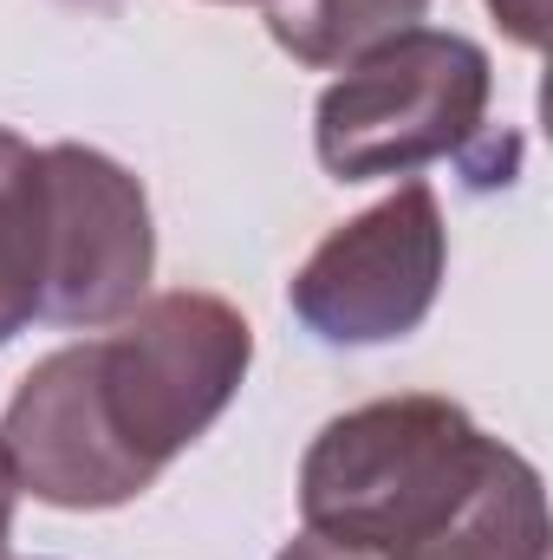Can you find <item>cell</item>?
Returning <instances> with one entry per match:
<instances>
[{"label":"cell","instance_id":"7","mask_svg":"<svg viewBox=\"0 0 553 560\" xmlns=\"http://www.w3.org/2000/svg\"><path fill=\"white\" fill-rule=\"evenodd\" d=\"M430 0H268V33L313 72H345L365 52L423 26Z\"/></svg>","mask_w":553,"mask_h":560},{"label":"cell","instance_id":"4","mask_svg":"<svg viewBox=\"0 0 553 560\" xmlns=\"http://www.w3.org/2000/svg\"><path fill=\"white\" fill-rule=\"evenodd\" d=\"M443 268L449 229L436 189L398 183L299 261V275L286 280V306L319 346H391L430 319Z\"/></svg>","mask_w":553,"mask_h":560},{"label":"cell","instance_id":"2","mask_svg":"<svg viewBox=\"0 0 553 560\" xmlns=\"http://www.w3.org/2000/svg\"><path fill=\"white\" fill-rule=\"evenodd\" d=\"M495 436L449 398L404 392L332 418L299 456V522L319 541L411 560L482 482Z\"/></svg>","mask_w":553,"mask_h":560},{"label":"cell","instance_id":"10","mask_svg":"<svg viewBox=\"0 0 553 560\" xmlns=\"http://www.w3.org/2000/svg\"><path fill=\"white\" fill-rule=\"evenodd\" d=\"M13 502H20V476H13V456L0 443V560H13Z\"/></svg>","mask_w":553,"mask_h":560},{"label":"cell","instance_id":"6","mask_svg":"<svg viewBox=\"0 0 553 560\" xmlns=\"http://www.w3.org/2000/svg\"><path fill=\"white\" fill-rule=\"evenodd\" d=\"M411 560H553L548 482H541V469L515 443L495 436V456H489L482 482L469 489V502Z\"/></svg>","mask_w":553,"mask_h":560},{"label":"cell","instance_id":"1","mask_svg":"<svg viewBox=\"0 0 553 560\" xmlns=\"http://www.w3.org/2000/svg\"><path fill=\"white\" fill-rule=\"evenodd\" d=\"M255 326L222 293L138 300L118 332L46 352L7 398L0 443L20 495L72 515L125 509L235 405Z\"/></svg>","mask_w":553,"mask_h":560},{"label":"cell","instance_id":"8","mask_svg":"<svg viewBox=\"0 0 553 560\" xmlns=\"http://www.w3.org/2000/svg\"><path fill=\"white\" fill-rule=\"evenodd\" d=\"M39 319V150L0 125V346Z\"/></svg>","mask_w":553,"mask_h":560},{"label":"cell","instance_id":"5","mask_svg":"<svg viewBox=\"0 0 553 560\" xmlns=\"http://www.w3.org/2000/svg\"><path fill=\"white\" fill-rule=\"evenodd\" d=\"M156 275L143 183L92 143L39 150V319L118 326Z\"/></svg>","mask_w":553,"mask_h":560},{"label":"cell","instance_id":"9","mask_svg":"<svg viewBox=\"0 0 553 560\" xmlns=\"http://www.w3.org/2000/svg\"><path fill=\"white\" fill-rule=\"evenodd\" d=\"M489 13L508 26V39H521V46H541V20H548V0H489Z\"/></svg>","mask_w":553,"mask_h":560},{"label":"cell","instance_id":"3","mask_svg":"<svg viewBox=\"0 0 553 560\" xmlns=\"http://www.w3.org/2000/svg\"><path fill=\"white\" fill-rule=\"evenodd\" d=\"M495 98V66L469 33L411 26L345 66L313 105V150L332 183L416 176L423 163L469 156Z\"/></svg>","mask_w":553,"mask_h":560},{"label":"cell","instance_id":"12","mask_svg":"<svg viewBox=\"0 0 553 560\" xmlns=\"http://www.w3.org/2000/svg\"><path fill=\"white\" fill-rule=\"evenodd\" d=\"M215 7H242V0H215ZM255 7H268V0H255Z\"/></svg>","mask_w":553,"mask_h":560},{"label":"cell","instance_id":"11","mask_svg":"<svg viewBox=\"0 0 553 560\" xmlns=\"http://www.w3.org/2000/svg\"><path fill=\"white\" fill-rule=\"evenodd\" d=\"M274 560H378V555H365V548H339V541H319V535H299V541H286Z\"/></svg>","mask_w":553,"mask_h":560}]
</instances>
